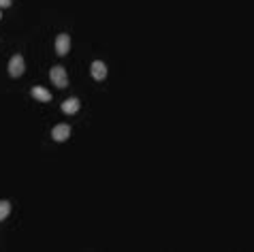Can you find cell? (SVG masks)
Returning a JSON list of instances; mask_svg holds the SVG:
<instances>
[{
	"instance_id": "6da1fadb",
	"label": "cell",
	"mask_w": 254,
	"mask_h": 252,
	"mask_svg": "<svg viewBox=\"0 0 254 252\" xmlns=\"http://www.w3.org/2000/svg\"><path fill=\"white\" fill-rule=\"evenodd\" d=\"M50 77H51V84L56 85V88H67L68 85V77H67V71H64V67H51V71H50Z\"/></svg>"
},
{
	"instance_id": "7a4b0ae2",
	"label": "cell",
	"mask_w": 254,
	"mask_h": 252,
	"mask_svg": "<svg viewBox=\"0 0 254 252\" xmlns=\"http://www.w3.org/2000/svg\"><path fill=\"white\" fill-rule=\"evenodd\" d=\"M24 68H26L24 58H21L19 53H15V56L11 58V62H9V75L17 79V77H21V75H24Z\"/></svg>"
},
{
	"instance_id": "3957f363",
	"label": "cell",
	"mask_w": 254,
	"mask_h": 252,
	"mask_svg": "<svg viewBox=\"0 0 254 252\" xmlns=\"http://www.w3.org/2000/svg\"><path fill=\"white\" fill-rule=\"evenodd\" d=\"M68 50H71V36L67 32H62V34L56 36V53L58 56H67Z\"/></svg>"
},
{
	"instance_id": "277c9868",
	"label": "cell",
	"mask_w": 254,
	"mask_h": 252,
	"mask_svg": "<svg viewBox=\"0 0 254 252\" xmlns=\"http://www.w3.org/2000/svg\"><path fill=\"white\" fill-rule=\"evenodd\" d=\"M68 137H71V126H68V124H58V126H53V131H51V139H53V141L62 143V141H67Z\"/></svg>"
},
{
	"instance_id": "5b68a950",
	"label": "cell",
	"mask_w": 254,
	"mask_h": 252,
	"mask_svg": "<svg viewBox=\"0 0 254 252\" xmlns=\"http://www.w3.org/2000/svg\"><path fill=\"white\" fill-rule=\"evenodd\" d=\"M90 71H92V77H94L96 82H102V79L107 77V64L101 62V60H96V62H92Z\"/></svg>"
},
{
	"instance_id": "8992f818",
	"label": "cell",
	"mask_w": 254,
	"mask_h": 252,
	"mask_svg": "<svg viewBox=\"0 0 254 252\" xmlns=\"http://www.w3.org/2000/svg\"><path fill=\"white\" fill-rule=\"evenodd\" d=\"M30 92H32V96H34L36 101H41V103H50V101H51V94L47 92L45 88H41V85H34Z\"/></svg>"
},
{
	"instance_id": "52a82bcc",
	"label": "cell",
	"mask_w": 254,
	"mask_h": 252,
	"mask_svg": "<svg viewBox=\"0 0 254 252\" xmlns=\"http://www.w3.org/2000/svg\"><path fill=\"white\" fill-rule=\"evenodd\" d=\"M62 111H64V114H68V116L77 114V111H79V99H67L62 103Z\"/></svg>"
},
{
	"instance_id": "ba28073f",
	"label": "cell",
	"mask_w": 254,
	"mask_h": 252,
	"mask_svg": "<svg viewBox=\"0 0 254 252\" xmlns=\"http://www.w3.org/2000/svg\"><path fill=\"white\" fill-rule=\"evenodd\" d=\"M11 212V203L9 201H0V220H4V218L9 216Z\"/></svg>"
},
{
	"instance_id": "9c48e42d",
	"label": "cell",
	"mask_w": 254,
	"mask_h": 252,
	"mask_svg": "<svg viewBox=\"0 0 254 252\" xmlns=\"http://www.w3.org/2000/svg\"><path fill=\"white\" fill-rule=\"evenodd\" d=\"M11 7V0H0V9H7Z\"/></svg>"
},
{
	"instance_id": "30bf717a",
	"label": "cell",
	"mask_w": 254,
	"mask_h": 252,
	"mask_svg": "<svg viewBox=\"0 0 254 252\" xmlns=\"http://www.w3.org/2000/svg\"><path fill=\"white\" fill-rule=\"evenodd\" d=\"M0 19H2V17H0Z\"/></svg>"
}]
</instances>
